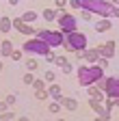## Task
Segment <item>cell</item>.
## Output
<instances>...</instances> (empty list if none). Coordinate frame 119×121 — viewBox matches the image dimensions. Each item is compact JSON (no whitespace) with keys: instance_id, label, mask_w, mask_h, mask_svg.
Listing matches in <instances>:
<instances>
[{"instance_id":"obj_32","label":"cell","mask_w":119,"mask_h":121,"mask_svg":"<svg viewBox=\"0 0 119 121\" xmlns=\"http://www.w3.org/2000/svg\"><path fill=\"white\" fill-rule=\"evenodd\" d=\"M7 104H9V106L15 104V95H9V97H7Z\"/></svg>"},{"instance_id":"obj_21","label":"cell","mask_w":119,"mask_h":121,"mask_svg":"<svg viewBox=\"0 0 119 121\" xmlns=\"http://www.w3.org/2000/svg\"><path fill=\"white\" fill-rule=\"evenodd\" d=\"M48 95H50V93H48L46 89H37V93H35V97H37V99H46Z\"/></svg>"},{"instance_id":"obj_39","label":"cell","mask_w":119,"mask_h":121,"mask_svg":"<svg viewBox=\"0 0 119 121\" xmlns=\"http://www.w3.org/2000/svg\"><path fill=\"white\" fill-rule=\"evenodd\" d=\"M113 4H119V0H113Z\"/></svg>"},{"instance_id":"obj_17","label":"cell","mask_w":119,"mask_h":121,"mask_svg":"<svg viewBox=\"0 0 119 121\" xmlns=\"http://www.w3.org/2000/svg\"><path fill=\"white\" fill-rule=\"evenodd\" d=\"M84 58L89 60V63H97V60H100V52H97V48H95V50H84Z\"/></svg>"},{"instance_id":"obj_25","label":"cell","mask_w":119,"mask_h":121,"mask_svg":"<svg viewBox=\"0 0 119 121\" xmlns=\"http://www.w3.org/2000/svg\"><path fill=\"white\" fill-rule=\"evenodd\" d=\"M54 63H56L58 67H63V65L67 63V58H65V56H56V58H54Z\"/></svg>"},{"instance_id":"obj_33","label":"cell","mask_w":119,"mask_h":121,"mask_svg":"<svg viewBox=\"0 0 119 121\" xmlns=\"http://www.w3.org/2000/svg\"><path fill=\"white\" fill-rule=\"evenodd\" d=\"M54 58H56V56H54V54H50V52H48V54H46V60H48V63H54Z\"/></svg>"},{"instance_id":"obj_40","label":"cell","mask_w":119,"mask_h":121,"mask_svg":"<svg viewBox=\"0 0 119 121\" xmlns=\"http://www.w3.org/2000/svg\"><path fill=\"white\" fill-rule=\"evenodd\" d=\"M0 56H2V52H0Z\"/></svg>"},{"instance_id":"obj_22","label":"cell","mask_w":119,"mask_h":121,"mask_svg":"<svg viewBox=\"0 0 119 121\" xmlns=\"http://www.w3.org/2000/svg\"><path fill=\"white\" fill-rule=\"evenodd\" d=\"M58 110H61V106H58L56 102H50V104H48V112L54 115V112H58Z\"/></svg>"},{"instance_id":"obj_18","label":"cell","mask_w":119,"mask_h":121,"mask_svg":"<svg viewBox=\"0 0 119 121\" xmlns=\"http://www.w3.org/2000/svg\"><path fill=\"white\" fill-rule=\"evenodd\" d=\"M22 20H24L26 24H33V22H37V13H35V11H26V13L22 15Z\"/></svg>"},{"instance_id":"obj_9","label":"cell","mask_w":119,"mask_h":121,"mask_svg":"<svg viewBox=\"0 0 119 121\" xmlns=\"http://www.w3.org/2000/svg\"><path fill=\"white\" fill-rule=\"evenodd\" d=\"M13 28H15L18 33H24V35H28V37H31V35H35V26L26 24L22 17H15V20H13Z\"/></svg>"},{"instance_id":"obj_31","label":"cell","mask_w":119,"mask_h":121,"mask_svg":"<svg viewBox=\"0 0 119 121\" xmlns=\"http://www.w3.org/2000/svg\"><path fill=\"white\" fill-rule=\"evenodd\" d=\"M33 86H35V91H37V89H43V82H41V80H35Z\"/></svg>"},{"instance_id":"obj_38","label":"cell","mask_w":119,"mask_h":121,"mask_svg":"<svg viewBox=\"0 0 119 121\" xmlns=\"http://www.w3.org/2000/svg\"><path fill=\"white\" fill-rule=\"evenodd\" d=\"M2 69H4V65H2V60H0V71H2Z\"/></svg>"},{"instance_id":"obj_6","label":"cell","mask_w":119,"mask_h":121,"mask_svg":"<svg viewBox=\"0 0 119 121\" xmlns=\"http://www.w3.org/2000/svg\"><path fill=\"white\" fill-rule=\"evenodd\" d=\"M58 26H61V33H63V35H69V33L76 30V17H74V15L63 13L61 17H58Z\"/></svg>"},{"instance_id":"obj_24","label":"cell","mask_w":119,"mask_h":121,"mask_svg":"<svg viewBox=\"0 0 119 121\" xmlns=\"http://www.w3.org/2000/svg\"><path fill=\"white\" fill-rule=\"evenodd\" d=\"M43 78H46V80H48V82L52 84V82L56 80V73H54V71H46V76H43Z\"/></svg>"},{"instance_id":"obj_12","label":"cell","mask_w":119,"mask_h":121,"mask_svg":"<svg viewBox=\"0 0 119 121\" xmlns=\"http://www.w3.org/2000/svg\"><path fill=\"white\" fill-rule=\"evenodd\" d=\"M61 104H63V108H67L69 112L78 110V102L74 99V97H61Z\"/></svg>"},{"instance_id":"obj_37","label":"cell","mask_w":119,"mask_h":121,"mask_svg":"<svg viewBox=\"0 0 119 121\" xmlns=\"http://www.w3.org/2000/svg\"><path fill=\"white\" fill-rule=\"evenodd\" d=\"M20 2V0H9V4H18Z\"/></svg>"},{"instance_id":"obj_41","label":"cell","mask_w":119,"mask_h":121,"mask_svg":"<svg viewBox=\"0 0 119 121\" xmlns=\"http://www.w3.org/2000/svg\"><path fill=\"white\" fill-rule=\"evenodd\" d=\"M0 17H2V15H0Z\"/></svg>"},{"instance_id":"obj_19","label":"cell","mask_w":119,"mask_h":121,"mask_svg":"<svg viewBox=\"0 0 119 121\" xmlns=\"http://www.w3.org/2000/svg\"><path fill=\"white\" fill-rule=\"evenodd\" d=\"M56 9H46L43 11V17H46V22H52V20H56Z\"/></svg>"},{"instance_id":"obj_14","label":"cell","mask_w":119,"mask_h":121,"mask_svg":"<svg viewBox=\"0 0 119 121\" xmlns=\"http://www.w3.org/2000/svg\"><path fill=\"white\" fill-rule=\"evenodd\" d=\"M0 52H2V56H11V52H13V41L11 39H2V43H0Z\"/></svg>"},{"instance_id":"obj_7","label":"cell","mask_w":119,"mask_h":121,"mask_svg":"<svg viewBox=\"0 0 119 121\" xmlns=\"http://www.w3.org/2000/svg\"><path fill=\"white\" fill-rule=\"evenodd\" d=\"M102 89H104V93H106V97H117L119 95V78H117V76L106 78Z\"/></svg>"},{"instance_id":"obj_35","label":"cell","mask_w":119,"mask_h":121,"mask_svg":"<svg viewBox=\"0 0 119 121\" xmlns=\"http://www.w3.org/2000/svg\"><path fill=\"white\" fill-rule=\"evenodd\" d=\"M65 4H67V0H56V7H58V9H63Z\"/></svg>"},{"instance_id":"obj_16","label":"cell","mask_w":119,"mask_h":121,"mask_svg":"<svg viewBox=\"0 0 119 121\" xmlns=\"http://www.w3.org/2000/svg\"><path fill=\"white\" fill-rule=\"evenodd\" d=\"M11 28H13V20H9L7 15H2V17H0V33H9Z\"/></svg>"},{"instance_id":"obj_20","label":"cell","mask_w":119,"mask_h":121,"mask_svg":"<svg viewBox=\"0 0 119 121\" xmlns=\"http://www.w3.org/2000/svg\"><path fill=\"white\" fill-rule=\"evenodd\" d=\"M37 67H39V63H37L35 58H31V60H26V69H28V71H37Z\"/></svg>"},{"instance_id":"obj_36","label":"cell","mask_w":119,"mask_h":121,"mask_svg":"<svg viewBox=\"0 0 119 121\" xmlns=\"http://www.w3.org/2000/svg\"><path fill=\"white\" fill-rule=\"evenodd\" d=\"M7 106H9L7 99H4V102H0V112H4V110H7Z\"/></svg>"},{"instance_id":"obj_29","label":"cell","mask_w":119,"mask_h":121,"mask_svg":"<svg viewBox=\"0 0 119 121\" xmlns=\"http://www.w3.org/2000/svg\"><path fill=\"white\" fill-rule=\"evenodd\" d=\"M61 69H63L65 73H71V69H74V67H71V63H69V60H67V63H65V65H63Z\"/></svg>"},{"instance_id":"obj_42","label":"cell","mask_w":119,"mask_h":121,"mask_svg":"<svg viewBox=\"0 0 119 121\" xmlns=\"http://www.w3.org/2000/svg\"><path fill=\"white\" fill-rule=\"evenodd\" d=\"M0 43H2V41H0Z\"/></svg>"},{"instance_id":"obj_34","label":"cell","mask_w":119,"mask_h":121,"mask_svg":"<svg viewBox=\"0 0 119 121\" xmlns=\"http://www.w3.org/2000/svg\"><path fill=\"white\" fill-rule=\"evenodd\" d=\"M110 15H113V17H119V7H117V4L113 7V13H110Z\"/></svg>"},{"instance_id":"obj_3","label":"cell","mask_w":119,"mask_h":121,"mask_svg":"<svg viewBox=\"0 0 119 121\" xmlns=\"http://www.w3.org/2000/svg\"><path fill=\"white\" fill-rule=\"evenodd\" d=\"M65 50L67 52H78V50H87V35L84 33H78V30H74V33L67 35L65 39Z\"/></svg>"},{"instance_id":"obj_15","label":"cell","mask_w":119,"mask_h":121,"mask_svg":"<svg viewBox=\"0 0 119 121\" xmlns=\"http://www.w3.org/2000/svg\"><path fill=\"white\" fill-rule=\"evenodd\" d=\"M48 93H50V95H52V99H56V102H61V97H63V95H61V86H58L56 82H52V84H50Z\"/></svg>"},{"instance_id":"obj_27","label":"cell","mask_w":119,"mask_h":121,"mask_svg":"<svg viewBox=\"0 0 119 121\" xmlns=\"http://www.w3.org/2000/svg\"><path fill=\"white\" fill-rule=\"evenodd\" d=\"M97 65L106 69V67H108V58H104V56H100V60H97Z\"/></svg>"},{"instance_id":"obj_11","label":"cell","mask_w":119,"mask_h":121,"mask_svg":"<svg viewBox=\"0 0 119 121\" xmlns=\"http://www.w3.org/2000/svg\"><path fill=\"white\" fill-rule=\"evenodd\" d=\"M87 89H89V99H97V102H104V97H106V95H104V91H102L100 86H93V84H89Z\"/></svg>"},{"instance_id":"obj_10","label":"cell","mask_w":119,"mask_h":121,"mask_svg":"<svg viewBox=\"0 0 119 121\" xmlns=\"http://www.w3.org/2000/svg\"><path fill=\"white\" fill-rule=\"evenodd\" d=\"M115 41L110 39V41H106L104 45H97V52H100V56H104V58H113L115 56Z\"/></svg>"},{"instance_id":"obj_30","label":"cell","mask_w":119,"mask_h":121,"mask_svg":"<svg viewBox=\"0 0 119 121\" xmlns=\"http://www.w3.org/2000/svg\"><path fill=\"white\" fill-rule=\"evenodd\" d=\"M91 15H93V13H91V11H87V9H84V11H82V17H84V20H87V22H89V20H91Z\"/></svg>"},{"instance_id":"obj_8","label":"cell","mask_w":119,"mask_h":121,"mask_svg":"<svg viewBox=\"0 0 119 121\" xmlns=\"http://www.w3.org/2000/svg\"><path fill=\"white\" fill-rule=\"evenodd\" d=\"M89 106L97 112V117L100 119H110V108L108 106H104L102 102H97V99H89Z\"/></svg>"},{"instance_id":"obj_26","label":"cell","mask_w":119,"mask_h":121,"mask_svg":"<svg viewBox=\"0 0 119 121\" xmlns=\"http://www.w3.org/2000/svg\"><path fill=\"white\" fill-rule=\"evenodd\" d=\"M11 58H13V60H22V52H20V50H13V52H11Z\"/></svg>"},{"instance_id":"obj_4","label":"cell","mask_w":119,"mask_h":121,"mask_svg":"<svg viewBox=\"0 0 119 121\" xmlns=\"http://www.w3.org/2000/svg\"><path fill=\"white\" fill-rule=\"evenodd\" d=\"M24 52L35 54V56H46V54L50 52V45L43 41L41 37H35V39H28V41L24 43Z\"/></svg>"},{"instance_id":"obj_1","label":"cell","mask_w":119,"mask_h":121,"mask_svg":"<svg viewBox=\"0 0 119 121\" xmlns=\"http://www.w3.org/2000/svg\"><path fill=\"white\" fill-rule=\"evenodd\" d=\"M102 78H104V67H100V65H87V67L78 69V82H80V86L95 84Z\"/></svg>"},{"instance_id":"obj_28","label":"cell","mask_w":119,"mask_h":121,"mask_svg":"<svg viewBox=\"0 0 119 121\" xmlns=\"http://www.w3.org/2000/svg\"><path fill=\"white\" fill-rule=\"evenodd\" d=\"M69 4L74 9H82V0H69Z\"/></svg>"},{"instance_id":"obj_2","label":"cell","mask_w":119,"mask_h":121,"mask_svg":"<svg viewBox=\"0 0 119 121\" xmlns=\"http://www.w3.org/2000/svg\"><path fill=\"white\" fill-rule=\"evenodd\" d=\"M113 2H108V0H82V9L91 11V13H97L102 15V17H110L113 13Z\"/></svg>"},{"instance_id":"obj_5","label":"cell","mask_w":119,"mask_h":121,"mask_svg":"<svg viewBox=\"0 0 119 121\" xmlns=\"http://www.w3.org/2000/svg\"><path fill=\"white\" fill-rule=\"evenodd\" d=\"M37 37H41L43 41L50 45V48H58V45L65 43L61 30H41V33H37Z\"/></svg>"},{"instance_id":"obj_23","label":"cell","mask_w":119,"mask_h":121,"mask_svg":"<svg viewBox=\"0 0 119 121\" xmlns=\"http://www.w3.org/2000/svg\"><path fill=\"white\" fill-rule=\"evenodd\" d=\"M33 82H35V76H33V71H28L24 76V84H33Z\"/></svg>"},{"instance_id":"obj_13","label":"cell","mask_w":119,"mask_h":121,"mask_svg":"<svg viewBox=\"0 0 119 121\" xmlns=\"http://www.w3.org/2000/svg\"><path fill=\"white\" fill-rule=\"evenodd\" d=\"M110 28H113V24H110L108 17H102V20L95 24V30H97V33H106V30H110Z\"/></svg>"}]
</instances>
